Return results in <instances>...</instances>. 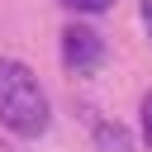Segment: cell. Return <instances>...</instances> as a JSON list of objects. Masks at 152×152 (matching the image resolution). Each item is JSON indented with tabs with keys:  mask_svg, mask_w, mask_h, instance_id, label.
Segmentation results:
<instances>
[{
	"mask_svg": "<svg viewBox=\"0 0 152 152\" xmlns=\"http://www.w3.org/2000/svg\"><path fill=\"white\" fill-rule=\"evenodd\" d=\"M95 152H133V133L114 119H95Z\"/></svg>",
	"mask_w": 152,
	"mask_h": 152,
	"instance_id": "obj_3",
	"label": "cell"
},
{
	"mask_svg": "<svg viewBox=\"0 0 152 152\" xmlns=\"http://www.w3.org/2000/svg\"><path fill=\"white\" fill-rule=\"evenodd\" d=\"M138 14H142V28H147V38H152V0H142V10H138Z\"/></svg>",
	"mask_w": 152,
	"mask_h": 152,
	"instance_id": "obj_6",
	"label": "cell"
},
{
	"mask_svg": "<svg viewBox=\"0 0 152 152\" xmlns=\"http://www.w3.org/2000/svg\"><path fill=\"white\" fill-rule=\"evenodd\" d=\"M138 128H142V142L152 147V90H147L142 104H138Z\"/></svg>",
	"mask_w": 152,
	"mask_h": 152,
	"instance_id": "obj_5",
	"label": "cell"
},
{
	"mask_svg": "<svg viewBox=\"0 0 152 152\" xmlns=\"http://www.w3.org/2000/svg\"><path fill=\"white\" fill-rule=\"evenodd\" d=\"M0 124L14 138H43L52 124L48 90L38 86L33 66L19 57H0Z\"/></svg>",
	"mask_w": 152,
	"mask_h": 152,
	"instance_id": "obj_1",
	"label": "cell"
},
{
	"mask_svg": "<svg viewBox=\"0 0 152 152\" xmlns=\"http://www.w3.org/2000/svg\"><path fill=\"white\" fill-rule=\"evenodd\" d=\"M62 10H71V14H81V19H90V14H104L114 0H57Z\"/></svg>",
	"mask_w": 152,
	"mask_h": 152,
	"instance_id": "obj_4",
	"label": "cell"
},
{
	"mask_svg": "<svg viewBox=\"0 0 152 152\" xmlns=\"http://www.w3.org/2000/svg\"><path fill=\"white\" fill-rule=\"evenodd\" d=\"M62 66L71 76H95L104 66V38L86 24V19H71L62 28Z\"/></svg>",
	"mask_w": 152,
	"mask_h": 152,
	"instance_id": "obj_2",
	"label": "cell"
}]
</instances>
